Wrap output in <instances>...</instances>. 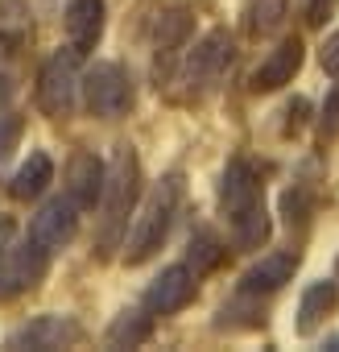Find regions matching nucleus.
Listing matches in <instances>:
<instances>
[{
  "label": "nucleus",
  "instance_id": "obj_1",
  "mask_svg": "<svg viewBox=\"0 0 339 352\" xmlns=\"http://www.w3.org/2000/svg\"><path fill=\"white\" fill-rule=\"evenodd\" d=\"M104 224H100V241H95V253L100 257H112L120 245H124V232H128V216L137 212L141 204V157L128 141L116 145L112 162H108V179H104Z\"/></svg>",
  "mask_w": 339,
  "mask_h": 352
},
{
  "label": "nucleus",
  "instance_id": "obj_2",
  "mask_svg": "<svg viewBox=\"0 0 339 352\" xmlns=\"http://www.w3.org/2000/svg\"><path fill=\"white\" fill-rule=\"evenodd\" d=\"M183 195H187L183 174H165V179H157V183L141 195L137 216H132V228L124 232V245H120L128 265L149 261V257L165 245L170 228H174V216H178V208H183Z\"/></svg>",
  "mask_w": 339,
  "mask_h": 352
},
{
  "label": "nucleus",
  "instance_id": "obj_3",
  "mask_svg": "<svg viewBox=\"0 0 339 352\" xmlns=\"http://www.w3.org/2000/svg\"><path fill=\"white\" fill-rule=\"evenodd\" d=\"M228 67H232V34L228 30H207L195 42V50L187 54V63H183V75H178L183 79V96L187 100H203L207 91L220 87Z\"/></svg>",
  "mask_w": 339,
  "mask_h": 352
},
{
  "label": "nucleus",
  "instance_id": "obj_4",
  "mask_svg": "<svg viewBox=\"0 0 339 352\" xmlns=\"http://www.w3.org/2000/svg\"><path fill=\"white\" fill-rule=\"evenodd\" d=\"M79 87H83L87 112L100 116V120H120V116L132 108V100H137L132 75H128L120 63H95V67L79 79Z\"/></svg>",
  "mask_w": 339,
  "mask_h": 352
},
{
  "label": "nucleus",
  "instance_id": "obj_5",
  "mask_svg": "<svg viewBox=\"0 0 339 352\" xmlns=\"http://www.w3.org/2000/svg\"><path fill=\"white\" fill-rule=\"evenodd\" d=\"M46 274H50V249L46 245H38L34 236H25L21 245H5L0 249V302L34 290Z\"/></svg>",
  "mask_w": 339,
  "mask_h": 352
},
{
  "label": "nucleus",
  "instance_id": "obj_6",
  "mask_svg": "<svg viewBox=\"0 0 339 352\" xmlns=\"http://www.w3.org/2000/svg\"><path fill=\"white\" fill-rule=\"evenodd\" d=\"M79 58L83 54H75L71 46L46 58V67L38 75V108H42V116H50V120L71 116L75 91H79Z\"/></svg>",
  "mask_w": 339,
  "mask_h": 352
},
{
  "label": "nucleus",
  "instance_id": "obj_7",
  "mask_svg": "<svg viewBox=\"0 0 339 352\" xmlns=\"http://www.w3.org/2000/svg\"><path fill=\"white\" fill-rule=\"evenodd\" d=\"M191 34H195V17H191V9H183V5L165 9V13L157 17V30H153V83H157V87L174 79L178 58H183Z\"/></svg>",
  "mask_w": 339,
  "mask_h": 352
},
{
  "label": "nucleus",
  "instance_id": "obj_8",
  "mask_svg": "<svg viewBox=\"0 0 339 352\" xmlns=\"http://www.w3.org/2000/svg\"><path fill=\"white\" fill-rule=\"evenodd\" d=\"M257 204H265L261 170L248 157H232L224 179H220V212H224V220H232V216H240V212H248Z\"/></svg>",
  "mask_w": 339,
  "mask_h": 352
},
{
  "label": "nucleus",
  "instance_id": "obj_9",
  "mask_svg": "<svg viewBox=\"0 0 339 352\" xmlns=\"http://www.w3.org/2000/svg\"><path fill=\"white\" fill-rule=\"evenodd\" d=\"M199 290V274L191 265H170L145 286V311L149 315H174L183 311Z\"/></svg>",
  "mask_w": 339,
  "mask_h": 352
},
{
  "label": "nucleus",
  "instance_id": "obj_10",
  "mask_svg": "<svg viewBox=\"0 0 339 352\" xmlns=\"http://www.w3.org/2000/svg\"><path fill=\"white\" fill-rule=\"evenodd\" d=\"M83 340V327L71 319V315H38L30 323H21L5 348H34V352H46V348H71Z\"/></svg>",
  "mask_w": 339,
  "mask_h": 352
},
{
  "label": "nucleus",
  "instance_id": "obj_11",
  "mask_svg": "<svg viewBox=\"0 0 339 352\" xmlns=\"http://www.w3.org/2000/svg\"><path fill=\"white\" fill-rule=\"evenodd\" d=\"M75 232H79V208H75L71 195L50 199V204L34 216V224H30V236H34L38 245H46L50 253H54V249H67V245L75 241Z\"/></svg>",
  "mask_w": 339,
  "mask_h": 352
},
{
  "label": "nucleus",
  "instance_id": "obj_12",
  "mask_svg": "<svg viewBox=\"0 0 339 352\" xmlns=\"http://www.w3.org/2000/svg\"><path fill=\"white\" fill-rule=\"evenodd\" d=\"M104 179H108V166L91 153V149H75L67 157V195L75 199L79 212H91L104 195Z\"/></svg>",
  "mask_w": 339,
  "mask_h": 352
},
{
  "label": "nucleus",
  "instance_id": "obj_13",
  "mask_svg": "<svg viewBox=\"0 0 339 352\" xmlns=\"http://www.w3.org/2000/svg\"><path fill=\"white\" fill-rule=\"evenodd\" d=\"M302 58H306L302 38H281V42L261 58V67L253 71V91H277V87L294 83V75L302 71Z\"/></svg>",
  "mask_w": 339,
  "mask_h": 352
},
{
  "label": "nucleus",
  "instance_id": "obj_14",
  "mask_svg": "<svg viewBox=\"0 0 339 352\" xmlns=\"http://www.w3.org/2000/svg\"><path fill=\"white\" fill-rule=\"evenodd\" d=\"M294 270H298V253H294V249L265 253L257 265L244 270V278H240V294H273V290H281V286L294 278Z\"/></svg>",
  "mask_w": 339,
  "mask_h": 352
},
{
  "label": "nucleus",
  "instance_id": "obj_15",
  "mask_svg": "<svg viewBox=\"0 0 339 352\" xmlns=\"http://www.w3.org/2000/svg\"><path fill=\"white\" fill-rule=\"evenodd\" d=\"M104 0H71L67 5V38L75 54H91L104 38Z\"/></svg>",
  "mask_w": 339,
  "mask_h": 352
},
{
  "label": "nucleus",
  "instance_id": "obj_16",
  "mask_svg": "<svg viewBox=\"0 0 339 352\" xmlns=\"http://www.w3.org/2000/svg\"><path fill=\"white\" fill-rule=\"evenodd\" d=\"M54 183V162H50V153H30L25 162H21V170L13 174V183H9V195L17 199V204H34V199H42L46 195V187Z\"/></svg>",
  "mask_w": 339,
  "mask_h": 352
},
{
  "label": "nucleus",
  "instance_id": "obj_17",
  "mask_svg": "<svg viewBox=\"0 0 339 352\" xmlns=\"http://www.w3.org/2000/svg\"><path fill=\"white\" fill-rule=\"evenodd\" d=\"M34 34V13L25 0H0V50L17 54Z\"/></svg>",
  "mask_w": 339,
  "mask_h": 352
},
{
  "label": "nucleus",
  "instance_id": "obj_18",
  "mask_svg": "<svg viewBox=\"0 0 339 352\" xmlns=\"http://www.w3.org/2000/svg\"><path fill=\"white\" fill-rule=\"evenodd\" d=\"M335 298H339V286L331 282V278H323V282H310L306 286V294H302V302H298V331L302 336H310L331 311H335Z\"/></svg>",
  "mask_w": 339,
  "mask_h": 352
},
{
  "label": "nucleus",
  "instance_id": "obj_19",
  "mask_svg": "<svg viewBox=\"0 0 339 352\" xmlns=\"http://www.w3.org/2000/svg\"><path fill=\"white\" fill-rule=\"evenodd\" d=\"M153 336V315L149 311H120L108 323V344L112 348H137Z\"/></svg>",
  "mask_w": 339,
  "mask_h": 352
},
{
  "label": "nucleus",
  "instance_id": "obj_20",
  "mask_svg": "<svg viewBox=\"0 0 339 352\" xmlns=\"http://www.w3.org/2000/svg\"><path fill=\"white\" fill-rule=\"evenodd\" d=\"M224 245H220V236L211 232V228H195L191 232V245H187V265L203 278V274H211L220 261H224Z\"/></svg>",
  "mask_w": 339,
  "mask_h": 352
},
{
  "label": "nucleus",
  "instance_id": "obj_21",
  "mask_svg": "<svg viewBox=\"0 0 339 352\" xmlns=\"http://www.w3.org/2000/svg\"><path fill=\"white\" fill-rule=\"evenodd\" d=\"M285 21V0H248L244 5V34L265 38Z\"/></svg>",
  "mask_w": 339,
  "mask_h": 352
},
{
  "label": "nucleus",
  "instance_id": "obj_22",
  "mask_svg": "<svg viewBox=\"0 0 339 352\" xmlns=\"http://www.w3.org/2000/svg\"><path fill=\"white\" fill-rule=\"evenodd\" d=\"M281 216H285L290 228H294V224H306V220L314 216V191H310L306 183H294V187L281 195Z\"/></svg>",
  "mask_w": 339,
  "mask_h": 352
},
{
  "label": "nucleus",
  "instance_id": "obj_23",
  "mask_svg": "<svg viewBox=\"0 0 339 352\" xmlns=\"http://www.w3.org/2000/svg\"><path fill=\"white\" fill-rule=\"evenodd\" d=\"M21 133H25L21 112H5V108H0V162H9V153L21 145Z\"/></svg>",
  "mask_w": 339,
  "mask_h": 352
},
{
  "label": "nucleus",
  "instance_id": "obj_24",
  "mask_svg": "<svg viewBox=\"0 0 339 352\" xmlns=\"http://www.w3.org/2000/svg\"><path fill=\"white\" fill-rule=\"evenodd\" d=\"M335 137H339V87L327 91V100H323V116H318V141L327 145V141H335Z\"/></svg>",
  "mask_w": 339,
  "mask_h": 352
},
{
  "label": "nucleus",
  "instance_id": "obj_25",
  "mask_svg": "<svg viewBox=\"0 0 339 352\" xmlns=\"http://www.w3.org/2000/svg\"><path fill=\"white\" fill-rule=\"evenodd\" d=\"M298 9H302V21L310 30H318V25H327V17H335L339 0H298Z\"/></svg>",
  "mask_w": 339,
  "mask_h": 352
},
{
  "label": "nucleus",
  "instance_id": "obj_26",
  "mask_svg": "<svg viewBox=\"0 0 339 352\" xmlns=\"http://www.w3.org/2000/svg\"><path fill=\"white\" fill-rule=\"evenodd\" d=\"M318 63H323V71H327V75L339 83V30H335V34L323 42V50H318Z\"/></svg>",
  "mask_w": 339,
  "mask_h": 352
},
{
  "label": "nucleus",
  "instance_id": "obj_27",
  "mask_svg": "<svg viewBox=\"0 0 339 352\" xmlns=\"http://www.w3.org/2000/svg\"><path fill=\"white\" fill-rule=\"evenodd\" d=\"M306 112H310V104H306V100H294V104L285 108V137H294V133L306 124Z\"/></svg>",
  "mask_w": 339,
  "mask_h": 352
},
{
  "label": "nucleus",
  "instance_id": "obj_28",
  "mask_svg": "<svg viewBox=\"0 0 339 352\" xmlns=\"http://www.w3.org/2000/svg\"><path fill=\"white\" fill-rule=\"evenodd\" d=\"M9 100H13V79H9V75H0V108H5Z\"/></svg>",
  "mask_w": 339,
  "mask_h": 352
},
{
  "label": "nucleus",
  "instance_id": "obj_29",
  "mask_svg": "<svg viewBox=\"0 0 339 352\" xmlns=\"http://www.w3.org/2000/svg\"><path fill=\"white\" fill-rule=\"evenodd\" d=\"M9 236H13V220H9V216H0V249L9 245Z\"/></svg>",
  "mask_w": 339,
  "mask_h": 352
}]
</instances>
